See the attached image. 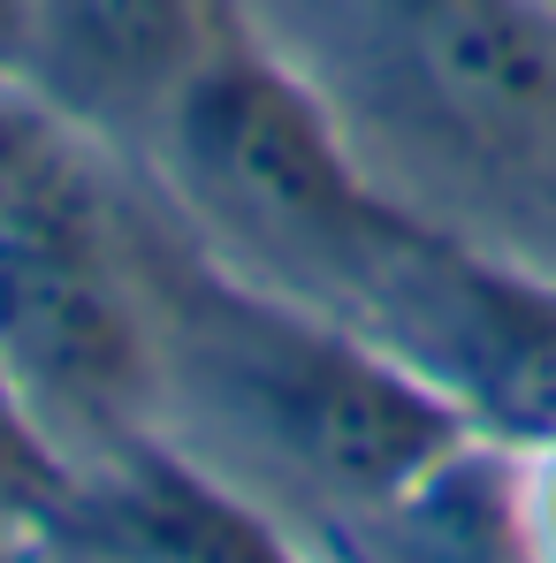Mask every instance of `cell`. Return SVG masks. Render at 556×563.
Masks as SVG:
<instances>
[{
    "label": "cell",
    "instance_id": "6da1fadb",
    "mask_svg": "<svg viewBox=\"0 0 556 563\" xmlns=\"http://www.w3.org/2000/svg\"><path fill=\"white\" fill-rule=\"evenodd\" d=\"M184 351L260 442L359 503L412 495L465 442V419L389 351L290 320L237 289H206L190 305Z\"/></svg>",
    "mask_w": 556,
    "mask_h": 563
},
{
    "label": "cell",
    "instance_id": "7a4b0ae2",
    "mask_svg": "<svg viewBox=\"0 0 556 563\" xmlns=\"http://www.w3.org/2000/svg\"><path fill=\"white\" fill-rule=\"evenodd\" d=\"M336 289L367 312L373 351L419 374L465 427L556 442V297L465 260L458 244L373 213Z\"/></svg>",
    "mask_w": 556,
    "mask_h": 563
},
{
    "label": "cell",
    "instance_id": "3957f363",
    "mask_svg": "<svg viewBox=\"0 0 556 563\" xmlns=\"http://www.w3.org/2000/svg\"><path fill=\"white\" fill-rule=\"evenodd\" d=\"M176 161L190 190L237 221L244 236L275 244L305 275L336 282V267L373 229V206L351 161L336 153L313 99L260 62H190L176 85Z\"/></svg>",
    "mask_w": 556,
    "mask_h": 563
},
{
    "label": "cell",
    "instance_id": "277c9868",
    "mask_svg": "<svg viewBox=\"0 0 556 563\" xmlns=\"http://www.w3.org/2000/svg\"><path fill=\"white\" fill-rule=\"evenodd\" d=\"M396 54L435 114L488 153L556 137V23L542 0H389Z\"/></svg>",
    "mask_w": 556,
    "mask_h": 563
},
{
    "label": "cell",
    "instance_id": "5b68a950",
    "mask_svg": "<svg viewBox=\"0 0 556 563\" xmlns=\"http://www.w3.org/2000/svg\"><path fill=\"white\" fill-rule=\"evenodd\" d=\"M0 374L62 404H122L138 388V320L99 267V236L0 229Z\"/></svg>",
    "mask_w": 556,
    "mask_h": 563
},
{
    "label": "cell",
    "instance_id": "8992f818",
    "mask_svg": "<svg viewBox=\"0 0 556 563\" xmlns=\"http://www.w3.org/2000/svg\"><path fill=\"white\" fill-rule=\"evenodd\" d=\"M99 533L122 563H290L268 526L168 457H122L99 487Z\"/></svg>",
    "mask_w": 556,
    "mask_h": 563
},
{
    "label": "cell",
    "instance_id": "52a82bcc",
    "mask_svg": "<svg viewBox=\"0 0 556 563\" xmlns=\"http://www.w3.org/2000/svg\"><path fill=\"white\" fill-rule=\"evenodd\" d=\"M31 31L92 92H153L190 62L198 0H31Z\"/></svg>",
    "mask_w": 556,
    "mask_h": 563
},
{
    "label": "cell",
    "instance_id": "ba28073f",
    "mask_svg": "<svg viewBox=\"0 0 556 563\" xmlns=\"http://www.w3.org/2000/svg\"><path fill=\"white\" fill-rule=\"evenodd\" d=\"M0 229H69L99 236V190L85 161L31 114L0 107Z\"/></svg>",
    "mask_w": 556,
    "mask_h": 563
},
{
    "label": "cell",
    "instance_id": "9c48e42d",
    "mask_svg": "<svg viewBox=\"0 0 556 563\" xmlns=\"http://www.w3.org/2000/svg\"><path fill=\"white\" fill-rule=\"evenodd\" d=\"M54 472L39 457V442L23 434V419H15V404H8V374H0V495H39Z\"/></svg>",
    "mask_w": 556,
    "mask_h": 563
},
{
    "label": "cell",
    "instance_id": "30bf717a",
    "mask_svg": "<svg viewBox=\"0 0 556 563\" xmlns=\"http://www.w3.org/2000/svg\"><path fill=\"white\" fill-rule=\"evenodd\" d=\"M31 38V0H0V54Z\"/></svg>",
    "mask_w": 556,
    "mask_h": 563
}]
</instances>
